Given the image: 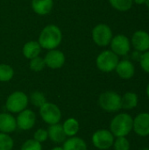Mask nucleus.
Returning a JSON list of instances; mask_svg holds the SVG:
<instances>
[{
    "label": "nucleus",
    "instance_id": "obj_1",
    "mask_svg": "<svg viewBox=\"0 0 149 150\" xmlns=\"http://www.w3.org/2000/svg\"><path fill=\"white\" fill-rule=\"evenodd\" d=\"M62 40V33L56 25H47L40 32L38 39L42 49L51 50L57 48Z\"/></svg>",
    "mask_w": 149,
    "mask_h": 150
},
{
    "label": "nucleus",
    "instance_id": "obj_2",
    "mask_svg": "<svg viewBox=\"0 0 149 150\" xmlns=\"http://www.w3.org/2000/svg\"><path fill=\"white\" fill-rule=\"evenodd\" d=\"M133 118L126 112H121L112 118L110 123V131L114 137H126L133 131Z\"/></svg>",
    "mask_w": 149,
    "mask_h": 150
},
{
    "label": "nucleus",
    "instance_id": "obj_3",
    "mask_svg": "<svg viewBox=\"0 0 149 150\" xmlns=\"http://www.w3.org/2000/svg\"><path fill=\"white\" fill-rule=\"evenodd\" d=\"M29 97L23 91H16L11 93L5 101V109L10 113H19L27 108Z\"/></svg>",
    "mask_w": 149,
    "mask_h": 150
},
{
    "label": "nucleus",
    "instance_id": "obj_4",
    "mask_svg": "<svg viewBox=\"0 0 149 150\" xmlns=\"http://www.w3.org/2000/svg\"><path fill=\"white\" fill-rule=\"evenodd\" d=\"M99 106L107 112H117L122 109L121 96L113 91H107L98 98Z\"/></svg>",
    "mask_w": 149,
    "mask_h": 150
},
{
    "label": "nucleus",
    "instance_id": "obj_5",
    "mask_svg": "<svg viewBox=\"0 0 149 150\" xmlns=\"http://www.w3.org/2000/svg\"><path fill=\"white\" fill-rule=\"evenodd\" d=\"M119 62V56L114 54L111 49L104 50L97 56L96 66L100 71L104 73H110L115 70Z\"/></svg>",
    "mask_w": 149,
    "mask_h": 150
},
{
    "label": "nucleus",
    "instance_id": "obj_6",
    "mask_svg": "<svg viewBox=\"0 0 149 150\" xmlns=\"http://www.w3.org/2000/svg\"><path fill=\"white\" fill-rule=\"evenodd\" d=\"M39 109L40 116L45 123L49 126L60 123L61 120V112L57 105L47 101Z\"/></svg>",
    "mask_w": 149,
    "mask_h": 150
},
{
    "label": "nucleus",
    "instance_id": "obj_7",
    "mask_svg": "<svg viewBox=\"0 0 149 150\" xmlns=\"http://www.w3.org/2000/svg\"><path fill=\"white\" fill-rule=\"evenodd\" d=\"M91 37L94 43L98 47H107L110 45L113 37L112 28L106 24H98L92 29Z\"/></svg>",
    "mask_w": 149,
    "mask_h": 150
},
{
    "label": "nucleus",
    "instance_id": "obj_8",
    "mask_svg": "<svg viewBox=\"0 0 149 150\" xmlns=\"http://www.w3.org/2000/svg\"><path fill=\"white\" fill-rule=\"evenodd\" d=\"M115 137L112 132L108 129L97 130L91 137V142L93 146L99 150H107L113 145Z\"/></svg>",
    "mask_w": 149,
    "mask_h": 150
},
{
    "label": "nucleus",
    "instance_id": "obj_9",
    "mask_svg": "<svg viewBox=\"0 0 149 150\" xmlns=\"http://www.w3.org/2000/svg\"><path fill=\"white\" fill-rule=\"evenodd\" d=\"M111 50L118 56H126L131 51V40L125 34H117L112 37L110 43Z\"/></svg>",
    "mask_w": 149,
    "mask_h": 150
},
{
    "label": "nucleus",
    "instance_id": "obj_10",
    "mask_svg": "<svg viewBox=\"0 0 149 150\" xmlns=\"http://www.w3.org/2000/svg\"><path fill=\"white\" fill-rule=\"evenodd\" d=\"M46 67L52 69H58L63 67L66 62L65 54L62 51L55 48L48 50L44 57Z\"/></svg>",
    "mask_w": 149,
    "mask_h": 150
},
{
    "label": "nucleus",
    "instance_id": "obj_11",
    "mask_svg": "<svg viewBox=\"0 0 149 150\" xmlns=\"http://www.w3.org/2000/svg\"><path fill=\"white\" fill-rule=\"evenodd\" d=\"M17 128L22 131L31 130L36 123V114L33 111L30 109H25L24 111L18 113L16 118Z\"/></svg>",
    "mask_w": 149,
    "mask_h": 150
},
{
    "label": "nucleus",
    "instance_id": "obj_12",
    "mask_svg": "<svg viewBox=\"0 0 149 150\" xmlns=\"http://www.w3.org/2000/svg\"><path fill=\"white\" fill-rule=\"evenodd\" d=\"M133 131L141 137L148 136L149 112H141L135 116L133 122Z\"/></svg>",
    "mask_w": 149,
    "mask_h": 150
},
{
    "label": "nucleus",
    "instance_id": "obj_13",
    "mask_svg": "<svg viewBox=\"0 0 149 150\" xmlns=\"http://www.w3.org/2000/svg\"><path fill=\"white\" fill-rule=\"evenodd\" d=\"M130 40L134 50L141 53H144L149 50V33L148 32L138 30L133 33Z\"/></svg>",
    "mask_w": 149,
    "mask_h": 150
},
{
    "label": "nucleus",
    "instance_id": "obj_14",
    "mask_svg": "<svg viewBox=\"0 0 149 150\" xmlns=\"http://www.w3.org/2000/svg\"><path fill=\"white\" fill-rule=\"evenodd\" d=\"M115 71L121 79L129 80L133 77L135 74V67L129 60H119Z\"/></svg>",
    "mask_w": 149,
    "mask_h": 150
},
{
    "label": "nucleus",
    "instance_id": "obj_15",
    "mask_svg": "<svg viewBox=\"0 0 149 150\" xmlns=\"http://www.w3.org/2000/svg\"><path fill=\"white\" fill-rule=\"evenodd\" d=\"M17 129L16 118L10 112L0 113V132L4 134L13 133Z\"/></svg>",
    "mask_w": 149,
    "mask_h": 150
},
{
    "label": "nucleus",
    "instance_id": "obj_16",
    "mask_svg": "<svg viewBox=\"0 0 149 150\" xmlns=\"http://www.w3.org/2000/svg\"><path fill=\"white\" fill-rule=\"evenodd\" d=\"M54 7V0H32V9L39 16L49 14Z\"/></svg>",
    "mask_w": 149,
    "mask_h": 150
},
{
    "label": "nucleus",
    "instance_id": "obj_17",
    "mask_svg": "<svg viewBox=\"0 0 149 150\" xmlns=\"http://www.w3.org/2000/svg\"><path fill=\"white\" fill-rule=\"evenodd\" d=\"M47 130L48 134V139H50V141H52L53 142L56 144H61L65 142L67 136L63 131L62 125H61L60 123L50 125Z\"/></svg>",
    "mask_w": 149,
    "mask_h": 150
},
{
    "label": "nucleus",
    "instance_id": "obj_18",
    "mask_svg": "<svg viewBox=\"0 0 149 150\" xmlns=\"http://www.w3.org/2000/svg\"><path fill=\"white\" fill-rule=\"evenodd\" d=\"M42 47H40L38 40H29L23 46L22 54L25 58L31 60L37 56H40Z\"/></svg>",
    "mask_w": 149,
    "mask_h": 150
},
{
    "label": "nucleus",
    "instance_id": "obj_19",
    "mask_svg": "<svg viewBox=\"0 0 149 150\" xmlns=\"http://www.w3.org/2000/svg\"><path fill=\"white\" fill-rule=\"evenodd\" d=\"M62 149L63 150H88V146L83 139L76 135L66 139L62 144Z\"/></svg>",
    "mask_w": 149,
    "mask_h": 150
},
{
    "label": "nucleus",
    "instance_id": "obj_20",
    "mask_svg": "<svg viewBox=\"0 0 149 150\" xmlns=\"http://www.w3.org/2000/svg\"><path fill=\"white\" fill-rule=\"evenodd\" d=\"M122 109L133 110L137 107L139 103V97L135 92L127 91L121 97Z\"/></svg>",
    "mask_w": 149,
    "mask_h": 150
},
{
    "label": "nucleus",
    "instance_id": "obj_21",
    "mask_svg": "<svg viewBox=\"0 0 149 150\" xmlns=\"http://www.w3.org/2000/svg\"><path fill=\"white\" fill-rule=\"evenodd\" d=\"M62 128L67 137H73L78 134L80 129V125L76 119L68 118L62 124Z\"/></svg>",
    "mask_w": 149,
    "mask_h": 150
},
{
    "label": "nucleus",
    "instance_id": "obj_22",
    "mask_svg": "<svg viewBox=\"0 0 149 150\" xmlns=\"http://www.w3.org/2000/svg\"><path fill=\"white\" fill-rule=\"evenodd\" d=\"M14 69L11 65L1 63L0 64V82L6 83L11 81L14 76Z\"/></svg>",
    "mask_w": 149,
    "mask_h": 150
},
{
    "label": "nucleus",
    "instance_id": "obj_23",
    "mask_svg": "<svg viewBox=\"0 0 149 150\" xmlns=\"http://www.w3.org/2000/svg\"><path fill=\"white\" fill-rule=\"evenodd\" d=\"M112 7L119 11H127L133 4V0H109Z\"/></svg>",
    "mask_w": 149,
    "mask_h": 150
},
{
    "label": "nucleus",
    "instance_id": "obj_24",
    "mask_svg": "<svg viewBox=\"0 0 149 150\" xmlns=\"http://www.w3.org/2000/svg\"><path fill=\"white\" fill-rule=\"evenodd\" d=\"M29 101L33 106L40 108L41 105H43L47 102V98L41 91H35L31 93L29 97Z\"/></svg>",
    "mask_w": 149,
    "mask_h": 150
},
{
    "label": "nucleus",
    "instance_id": "obj_25",
    "mask_svg": "<svg viewBox=\"0 0 149 150\" xmlns=\"http://www.w3.org/2000/svg\"><path fill=\"white\" fill-rule=\"evenodd\" d=\"M13 146L14 141L9 134L0 132V150H12Z\"/></svg>",
    "mask_w": 149,
    "mask_h": 150
},
{
    "label": "nucleus",
    "instance_id": "obj_26",
    "mask_svg": "<svg viewBox=\"0 0 149 150\" xmlns=\"http://www.w3.org/2000/svg\"><path fill=\"white\" fill-rule=\"evenodd\" d=\"M45 67H46V64L44 62V58H42L40 56H37V57L30 60L29 68L31 70H32L34 72H40L44 69Z\"/></svg>",
    "mask_w": 149,
    "mask_h": 150
},
{
    "label": "nucleus",
    "instance_id": "obj_27",
    "mask_svg": "<svg viewBox=\"0 0 149 150\" xmlns=\"http://www.w3.org/2000/svg\"><path fill=\"white\" fill-rule=\"evenodd\" d=\"M112 147L114 150H130L131 143L126 137H116Z\"/></svg>",
    "mask_w": 149,
    "mask_h": 150
},
{
    "label": "nucleus",
    "instance_id": "obj_28",
    "mask_svg": "<svg viewBox=\"0 0 149 150\" xmlns=\"http://www.w3.org/2000/svg\"><path fill=\"white\" fill-rule=\"evenodd\" d=\"M20 150H42V144L34 139H29L22 144Z\"/></svg>",
    "mask_w": 149,
    "mask_h": 150
},
{
    "label": "nucleus",
    "instance_id": "obj_29",
    "mask_svg": "<svg viewBox=\"0 0 149 150\" xmlns=\"http://www.w3.org/2000/svg\"><path fill=\"white\" fill-rule=\"evenodd\" d=\"M35 141L39 142L40 143H42L44 142H46L48 139V134H47V130L44 129V128H39L37 129L34 134H33V138Z\"/></svg>",
    "mask_w": 149,
    "mask_h": 150
},
{
    "label": "nucleus",
    "instance_id": "obj_30",
    "mask_svg": "<svg viewBox=\"0 0 149 150\" xmlns=\"http://www.w3.org/2000/svg\"><path fill=\"white\" fill-rule=\"evenodd\" d=\"M139 62H140L141 68L146 73L149 74V50L144 52V53H141Z\"/></svg>",
    "mask_w": 149,
    "mask_h": 150
},
{
    "label": "nucleus",
    "instance_id": "obj_31",
    "mask_svg": "<svg viewBox=\"0 0 149 150\" xmlns=\"http://www.w3.org/2000/svg\"><path fill=\"white\" fill-rule=\"evenodd\" d=\"M147 0H133V3L136 4H139V5H141V4H144L146 3Z\"/></svg>",
    "mask_w": 149,
    "mask_h": 150
},
{
    "label": "nucleus",
    "instance_id": "obj_32",
    "mask_svg": "<svg viewBox=\"0 0 149 150\" xmlns=\"http://www.w3.org/2000/svg\"><path fill=\"white\" fill-rule=\"evenodd\" d=\"M51 150H63L62 147H60V146H56L54 148H53Z\"/></svg>",
    "mask_w": 149,
    "mask_h": 150
},
{
    "label": "nucleus",
    "instance_id": "obj_33",
    "mask_svg": "<svg viewBox=\"0 0 149 150\" xmlns=\"http://www.w3.org/2000/svg\"><path fill=\"white\" fill-rule=\"evenodd\" d=\"M146 92H147V96L149 99V83L147 85V89H146Z\"/></svg>",
    "mask_w": 149,
    "mask_h": 150
},
{
    "label": "nucleus",
    "instance_id": "obj_34",
    "mask_svg": "<svg viewBox=\"0 0 149 150\" xmlns=\"http://www.w3.org/2000/svg\"><path fill=\"white\" fill-rule=\"evenodd\" d=\"M145 4H146V5H147V6L148 7V9H149V0H147V1H146Z\"/></svg>",
    "mask_w": 149,
    "mask_h": 150
},
{
    "label": "nucleus",
    "instance_id": "obj_35",
    "mask_svg": "<svg viewBox=\"0 0 149 150\" xmlns=\"http://www.w3.org/2000/svg\"><path fill=\"white\" fill-rule=\"evenodd\" d=\"M141 150H149V148H144V149H142Z\"/></svg>",
    "mask_w": 149,
    "mask_h": 150
}]
</instances>
